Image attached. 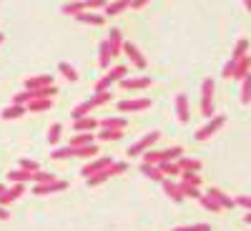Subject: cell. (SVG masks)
I'll return each mask as SVG.
<instances>
[{"label":"cell","instance_id":"8992f818","mask_svg":"<svg viewBox=\"0 0 251 231\" xmlns=\"http://www.w3.org/2000/svg\"><path fill=\"white\" fill-rule=\"evenodd\" d=\"M146 108H151V101H149V98H133V101H121V103H118V111H121V113L146 111Z\"/></svg>","mask_w":251,"mask_h":231},{"label":"cell","instance_id":"5b68a950","mask_svg":"<svg viewBox=\"0 0 251 231\" xmlns=\"http://www.w3.org/2000/svg\"><path fill=\"white\" fill-rule=\"evenodd\" d=\"M68 188V183L66 181H48V183H35V188H33V194L35 196H48V194H58V191H66Z\"/></svg>","mask_w":251,"mask_h":231},{"label":"cell","instance_id":"603a6c76","mask_svg":"<svg viewBox=\"0 0 251 231\" xmlns=\"http://www.w3.org/2000/svg\"><path fill=\"white\" fill-rule=\"evenodd\" d=\"M178 169H181V171H194V174H199V171H201V161H196V158H178Z\"/></svg>","mask_w":251,"mask_h":231},{"label":"cell","instance_id":"7a4b0ae2","mask_svg":"<svg viewBox=\"0 0 251 231\" xmlns=\"http://www.w3.org/2000/svg\"><path fill=\"white\" fill-rule=\"evenodd\" d=\"M126 171V163H111L108 169H103V171H98V174H93V176H88V186H98V183H103V181H108L111 176H118V174H123Z\"/></svg>","mask_w":251,"mask_h":231},{"label":"cell","instance_id":"7bdbcfd3","mask_svg":"<svg viewBox=\"0 0 251 231\" xmlns=\"http://www.w3.org/2000/svg\"><path fill=\"white\" fill-rule=\"evenodd\" d=\"M13 103L15 106H25V103H30V91H23V93L13 96Z\"/></svg>","mask_w":251,"mask_h":231},{"label":"cell","instance_id":"7c38bea8","mask_svg":"<svg viewBox=\"0 0 251 231\" xmlns=\"http://www.w3.org/2000/svg\"><path fill=\"white\" fill-rule=\"evenodd\" d=\"M78 23H86V26H103L106 23V15H98V13H88V10H83L75 15Z\"/></svg>","mask_w":251,"mask_h":231},{"label":"cell","instance_id":"83f0119b","mask_svg":"<svg viewBox=\"0 0 251 231\" xmlns=\"http://www.w3.org/2000/svg\"><path fill=\"white\" fill-rule=\"evenodd\" d=\"M121 136H123V131H121V128H100L98 141H118Z\"/></svg>","mask_w":251,"mask_h":231},{"label":"cell","instance_id":"f35d334b","mask_svg":"<svg viewBox=\"0 0 251 231\" xmlns=\"http://www.w3.org/2000/svg\"><path fill=\"white\" fill-rule=\"evenodd\" d=\"M50 156H53V158H71V156H75V149H73V146H66V149H55Z\"/></svg>","mask_w":251,"mask_h":231},{"label":"cell","instance_id":"9a60e30c","mask_svg":"<svg viewBox=\"0 0 251 231\" xmlns=\"http://www.w3.org/2000/svg\"><path fill=\"white\" fill-rule=\"evenodd\" d=\"M108 46H111V53H113V55H121V51H123V35H121L118 28H111V33H108Z\"/></svg>","mask_w":251,"mask_h":231},{"label":"cell","instance_id":"ac0fdd59","mask_svg":"<svg viewBox=\"0 0 251 231\" xmlns=\"http://www.w3.org/2000/svg\"><path fill=\"white\" fill-rule=\"evenodd\" d=\"M249 71H251V58H249V55H244L241 60H236V68H234V78H236V80H244Z\"/></svg>","mask_w":251,"mask_h":231},{"label":"cell","instance_id":"836d02e7","mask_svg":"<svg viewBox=\"0 0 251 231\" xmlns=\"http://www.w3.org/2000/svg\"><path fill=\"white\" fill-rule=\"evenodd\" d=\"M246 51H249V40H246V38H241L239 43L234 46V55H231V60H241V58L246 55Z\"/></svg>","mask_w":251,"mask_h":231},{"label":"cell","instance_id":"c3c4849f","mask_svg":"<svg viewBox=\"0 0 251 231\" xmlns=\"http://www.w3.org/2000/svg\"><path fill=\"white\" fill-rule=\"evenodd\" d=\"M93 8H106V0H86V10H93Z\"/></svg>","mask_w":251,"mask_h":231},{"label":"cell","instance_id":"d590c367","mask_svg":"<svg viewBox=\"0 0 251 231\" xmlns=\"http://www.w3.org/2000/svg\"><path fill=\"white\" fill-rule=\"evenodd\" d=\"M60 133H63V126H60V123H53V126H50V131H48V143L55 146V143L60 141Z\"/></svg>","mask_w":251,"mask_h":231},{"label":"cell","instance_id":"cb8c5ba5","mask_svg":"<svg viewBox=\"0 0 251 231\" xmlns=\"http://www.w3.org/2000/svg\"><path fill=\"white\" fill-rule=\"evenodd\" d=\"M158 169L163 176H181V169L176 161H163V163H158Z\"/></svg>","mask_w":251,"mask_h":231},{"label":"cell","instance_id":"ab89813d","mask_svg":"<svg viewBox=\"0 0 251 231\" xmlns=\"http://www.w3.org/2000/svg\"><path fill=\"white\" fill-rule=\"evenodd\" d=\"M181 186V191H183V196H191V199H201V194H199V186H188V183H178Z\"/></svg>","mask_w":251,"mask_h":231},{"label":"cell","instance_id":"ffe728a7","mask_svg":"<svg viewBox=\"0 0 251 231\" xmlns=\"http://www.w3.org/2000/svg\"><path fill=\"white\" fill-rule=\"evenodd\" d=\"M141 174H143V176H149L151 181H163V179H166V176L161 174L158 166H151V163H143V166H141Z\"/></svg>","mask_w":251,"mask_h":231},{"label":"cell","instance_id":"f5cc1de1","mask_svg":"<svg viewBox=\"0 0 251 231\" xmlns=\"http://www.w3.org/2000/svg\"><path fill=\"white\" fill-rule=\"evenodd\" d=\"M244 5H246V10L251 13V0H244Z\"/></svg>","mask_w":251,"mask_h":231},{"label":"cell","instance_id":"7402d4cb","mask_svg":"<svg viewBox=\"0 0 251 231\" xmlns=\"http://www.w3.org/2000/svg\"><path fill=\"white\" fill-rule=\"evenodd\" d=\"M83 10H86V0H71V3L63 5V13L66 15H78Z\"/></svg>","mask_w":251,"mask_h":231},{"label":"cell","instance_id":"8d00e7d4","mask_svg":"<svg viewBox=\"0 0 251 231\" xmlns=\"http://www.w3.org/2000/svg\"><path fill=\"white\" fill-rule=\"evenodd\" d=\"M100 128H126V118H106L100 123Z\"/></svg>","mask_w":251,"mask_h":231},{"label":"cell","instance_id":"d6986e66","mask_svg":"<svg viewBox=\"0 0 251 231\" xmlns=\"http://www.w3.org/2000/svg\"><path fill=\"white\" fill-rule=\"evenodd\" d=\"M50 106H53V98H38V101L28 103V111L30 113H40V111H50Z\"/></svg>","mask_w":251,"mask_h":231},{"label":"cell","instance_id":"ee69618b","mask_svg":"<svg viewBox=\"0 0 251 231\" xmlns=\"http://www.w3.org/2000/svg\"><path fill=\"white\" fill-rule=\"evenodd\" d=\"M174 231H211L208 224H196V226H176Z\"/></svg>","mask_w":251,"mask_h":231},{"label":"cell","instance_id":"7dc6e473","mask_svg":"<svg viewBox=\"0 0 251 231\" xmlns=\"http://www.w3.org/2000/svg\"><path fill=\"white\" fill-rule=\"evenodd\" d=\"M20 169H25V171L35 174V171H38V163H35V161H30V158H23V161H20Z\"/></svg>","mask_w":251,"mask_h":231},{"label":"cell","instance_id":"3957f363","mask_svg":"<svg viewBox=\"0 0 251 231\" xmlns=\"http://www.w3.org/2000/svg\"><path fill=\"white\" fill-rule=\"evenodd\" d=\"M158 138H161V133H158V131H151V133H146V136H143L141 141H136V143L131 146V149H128V156H143V154L149 151V149H151V146H153V143H156Z\"/></svg>","mask_w":251,"mask_h":231},{"label":"cell","instance_id":"db71d44e","mask_svg":"<svg viewBox=\"0 0 251 231\" xmlns=\"http://www.w3.org/2000/svg\"><path fill=\"white\" fill-rule=\"evenodd\" d=\"M244 221H246V224H251V211H249V214L244 216Z\"/></svg>","mask_w":251,"mask_h":231},{"label":"cell","instance_id":"52a82bcc","mask_svg":"<svg viewBox=\"0 0 251 231\" xmlns=\"http://www.w3.org/2000/svg\"><path fill=\"white\" fill-rule=\"evenodd\" d=\"M113 161H111V156H100V158H96V161H91L88 166H83V176H93V174H98V171H103V169H108V166H111Z\"/></svg>","mask_w":251,"mask_h":231},{"label":"cell","instance_id":"6da1fadb","mask_svg":"<svg viewBox=\"0 0 251 231\" xmlns=\"http://www.w3.org/2000/svg\"><path fill=\"white\" fill-rule=\"evenodd\" d=\"M214 91H216L214 80L206 78L201 86V116L206 118H214Z\"/></svg>","mask_w":251,"mask_h":231},{"label":"cell","instance_id":"4fadbf2b","mask_svg":"<svg viewBox=\"0 0 251 231\" xmlns=\"http://www.w3.org/2000/svg\"><path fill=\"white\" fill-rule=\"evenodd\" d=\"M176 113H178V121L181 123H188V118H191V111H188V98L183 93L176 96Z\"/></svg>","mask_w":251,"mask_h":231},{"label":"cell","instance_id":"816d5d0a","mask_svg":"<svg viewBox=\"0 0 251 231\" xmlns=\"http://www.w3.org/2000/svg\"><path fill=\"white\" fill-rule=\"evenodd\" d=\"M8 219V211H5V206H0V221H5Z\"/></svg>","mask_w":251,"mask_h":231},{"label":"cell","instance_id":"44dd1931","mask_svg":"<svg viewBox=\"0 0 251 231\" xmlns=\"http://www.w3.org/2000/svg\"><path fill=\"white\" fill-rule=\"evenodd\" d=\"M93 108H96V103H93V98H91V101H86V103H80V106H75L71 116H73V121H78V118H83V116H88Z\"/></svg>","mask_w":251,"mask_h":231},{"label":"cell","instance_id":"9c48e42d","mask_svg":"<svg viewBox=\"0 0 251 231\" xmlns=\"http://www.w3.org/2000/svg\"><path fill=\"white\" fill-rule=\"evenodd\" d=\"M123 53L131 58V63H133L136 68H141V71L146 68V58L141 55V51H138V48H136L133 43H123Z\"/></svg>","mask_w":251,"mask_h":231},{"label":"cell","instance_id":"681fc988","mask_svg":"<svg viewBox=\"0 0 251 231\" xmlns=\"http://www.w3.org/2000/svg\"><path fill=\"white\" fill-rule=\"evenodd\" d=\"M239 206H244L246 211H251V196H239V199H234Z\"/></svg>","mask_w":251,"mask_h":231},{"label":"cell","instance_id":"74e56055","mask_svg":"<svg viewBox=\"0 0 251 231\" xmlns=\"http://www.w3.org/2000/svg\"><path fill=\"white\" fill-rule=\"evenodd\" d=\"M181 181L188 183V186H199L201 183V176L194 174V171H181Z\"/></svg>","mask_w":251,"mask_h":231},{"label":"cell","instance_id":"11a10c76","mask_svg":"<svg viewBox=\"0 0 251 231\" xmlns=\"http://www.w3.org/2000/svg\"><path fill=\"white\" fill-rule=\"evenodd\" d=\"M3 191H5V186H3V183H0V194H3Z\"/></svg>","mask_w":251,"mask_h":231},{"label":"cell","instance_id":"f546056e","mask_svg":"<svg viewBox=\"0 0 251 231\" xmlns=\"http://www.w3.org/2000/svg\"><path fill=\"white\" fill-rule=\"evenodd\" d=\"M75 156H78V158L98 156V146H96V143H91V146H78V149H75Z\"/></svg>","mask_w":251,"mask_h":231},{"label":"cell","instance_id":"f6af8a7d","mask_svg":"<svg viewBox=\"0 0 251 231\" xmlns=\"http://www.w3.org/2000/svg\"><path fill=\"white\" fill-rule=\"evenodd\" d=\"M108 101H111V91H103V93H96V96H93L96 106H103V103H108Z\"/></svg>","mask_w":251,"mask_h":231},{"label":"cell","instance_id":"4316f807","mask_svg":"<svg viewBox=\"0 0 251 231\" xmlns=\"http://www.w3.org/2000/svg\"><path fill=\"white\" fill-rule=\"evenodd\" d=\"M8 179H10L13 183H25V181H33V174L25 171V169H18V171H10Z\"/></svg>","mask_w":251,"mask_h":231},{"label":"cell","instance_id":"bcb514c9","mask_svg":"<svg viewBox=\"0 0 251 231\" xmlns=\"http://www.w3.org/2000/svg\"><path fill=\"white\" fill-rule=\"evenodd\" d=\"M234 68H236V60H228L226 66H224V73H221V78H234Z\"/></svg>","mask_w":251,"mask_h":231},{"label":"cell","instance_id":"4dcf8cb0","mask_svg":"<svg viewBox=\"0 0 251 231\" xmlns=\"http://www.w3.org/2000/svg\"><path fill=\"white\" fill-rule=\"evenodd\" d=\"M181 156H183V149H181V146H174V149L161 151V163H163V161H176V158H181Z\"/></svg>","mask_w":251,"mask_h":231},{"label":"cell","instance_id":"277c9868","mask_svg":"<svg viewBox=\"0 0 251 231\" xmlns=\"http://www.w3.org/2000/svg\"><path fill=\"white\" fill-rule=\"evenodd\" d=\"M224 123H226V116H221V113H219V116H214L211 121H208V123L203 126V128H199V131H196V136H194V138H196V141H206V138H211V136L221 128Z\"/></svg>","mask_w":251,"mask_h":231},{"label":"cell","instance_id":"2e32d148","mask_svg":"<svg viewBox=\"0 0 251 231\" xmlns=\"http://www.w3.org/2000/svg\"><path fill=\"white\" fill-rule=\"evenodd\" d=\"M208 196H211L221 208H234V206H236V201H234L231 196H226L224 191H219V188H211V191H208Z\"/></svg>","mask_w":251,"mask_h":231},{"label":"cell","instance_id":"5bb4252c","mask_svg":"<svg viewBox=\"0 0 251 231\" xmlns=\"http://www.w3.org/2000/svg\"><path fill=\"white\" fill-rule=\"evenodd\" d=\"M53 86V76H33L25 80V91H35V88H46Z\"/></svg>","mask_w":251,"mask_h":231},{"label":"cell","instance_id":"d4e9b609","mask_svg":"<svg viewBox=\"0 0 251 231\" xmlns=\"http://www.w3.org/2000/svg\"><path fill=\"white\" fill-rule=\"evenodd\" d=\"M58 93V88L55 86H46V88H35V91H30V101H38V98H53Z\"/></svg>","mask_w":251,"mask_h":231},{"label":"cell","instance_id":"ba28073f","mask_svg":"<svg viewBox=\"0 0 251 231\" xmlns=\"http://www.w3.org/2000/svg\"><path fill=\"white\" fill-rule=\"evenodd\" d=\"M121 86L126 91H141V88H149L151 86V78L149 76H138V78H123Z\"/></svg>","mask_w":251,"mask_h":231},{"label":"cell","instance_id":"1f68e13d","mask_svg":"<svg viewBox=\"0 0 251 231\" xmlns=\"http://www.w3.org/2000/svg\"><path fill=\"white\" fill-rule=\"evenodd\" d=\"M241 103H251V71L246 73V78L241 83Z\"/></svg>","mask_w":251,"mask_h":231},{"label":"cell","instance_id":"8fae6325","mask_svg":"<svg viewBox=\"0 0 251 231\" xmlns=\"http://www.w3.org/2000/svg\"><path fill=\"white\" fill-rule=\"evenodd\" d=\"M163 183V191H166V196H171V201H176V204H181L186 196H183V191H181V186L178 183H174V181H169V179H163L161 181Z\"/></svg>","mask_w":251,"mask_h":231},{"label":"cell","instance_id":"9f6ffc18","mask_svg":"<svg viewBox=\"0 0 251 231\" xmlns=\"http://www.w3.org/2000/svg\"><path fill=\"white\" fill-rule=\"evenodd\" d=\"M3 40H5V35H3V33H0V43H3Z\"/></svg>","mask_w":251,"mask_h":231},{"label":"cell","instance_id":"e0dca14e","mask_svg":"<svg viewBox=\"0 0 251 231\" xmlns=\"http://www.w3.org/2000/svg\"><path fill=\"white\" fill-rule=\"evenodd\" d=\"M111 58H113L111 46H108V40H103L100 48H98V66H100V68H108V66H111Z\"/></svg>","mask_w":251,"mask_h":231},{"label":"cell","instance_id":"484cf974","mask_svg":"<svg viewBox=\"0 0 251 231\" xmlns=\"http://www.w3.org/2000/svg\"><path fill=\"white\" fill-rule=\"evenodd\" d=\"M23 113H25V106H15V103H13V106L3 108V113H0V116H3L5 121H13V118H20Z\"/></svg>","mask_w":251,"mask_h":231},{"label":"cell","instance_id":"f1b7e54d","mask_svg":"<svg viewBox=\"0 0 251 231\" xmlns=\"http://www.w3.org/2000/svg\"><path fill=\"white\" fill-rule=\"evenodd\" d=\"M131 5V0H116V3H111V5H106V15H118V13H123L126 8Z\"/></svg>","mask_w":251,"mask_h":231},{"label":"cell","instance_id":"b9f144b4","mask_svg":"<svg viewBox=\"0 0 251 231\" xmlns=\"http://www.w3.org/2000/svg\"><path fill=\"white\" fill-rule=\"evenodd\" d=\"M33 181L35 183H48V181H55V176L53 174H46V171H35L33 174Z\"/></svg>","mask_w":251,"mask_h":231},{"label":"cell","instance_id":"30bf717a","mask_svg":"<svg viewBox=\"0 0 251 231\" xmlns=\"http://www.w3.org/2000/svg\"><path fill=\"white\" fill-rule=\"evenodd\" d=\"M96 126H98V121H96V118H91V116H83V118L73 121L75 133H93V131H96Z\"/></svg>","mask_w":251,"mask_h":231},{"label":"cell","instance_id":"e575fe53","mask_svg":"<svg viewBox=\"0 0 251 231\" xmlns=\"http://www.w3.org/2000/svg\"><path fill=\"white\" fill-rule=\"evenodd\" d=\"M58 71H60L63 76H66L71 83H75V80H78V71H75L73 66H68V63H60V66H58Z\"/></svg>","mask_w":251,"mask_h":231},{"label":"cell","instance_id":"60d3db41","mask_svg":"<svg viewBox=\"0 0 251 231\" xmlns=\"http://www.w3.org/2000/svg\"><path fill=\"white\" fill-rule=\"evenodd\" d=\"M199 201H201V206H203V208H208V211H221V206H219L211 196H208V194H206V196H201Z\"/></svg>","mask_w":251,"mask_h":231},{"label":"cell","instance_id":"f907efd6","mask_svg":"<svg viewBox=\"0 0 251 231\" xmlns=\"http://www.w3.org/2000/svg\"><path fill=\"white\" fill-rule=\"evenodd\" d=\"M146 3H149V0H131V8H136V10H138V8H143Z\"/></svg>","mask_w":251,"mask_h":231},{"label":"cell","instance_id":"d6a6232c","mask_svg":"<svg viewBox=\"0 0 251 231\" xmlns=\"http://www.w3.org/2000/svg\"><path fill=\"white\" fill-rule=\"evenodd\" d=\"M91 143H93V136H91V133H75V136L71 138L73 149H78V146H91Z\"/></svg>","mask_w":251,"mask_h":231}]
</instances>
